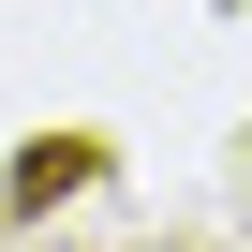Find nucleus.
I'll use <instances>...</instances> for the list:
<instances>
[{
  "instance_id": "1",
  "label": "nucleus",
  "mask_w": 252,
  "mask_h": 252,
  "mask_svg": "<svg viewBox=\"0 0 252 252\" xmlns=\"http://www.w3.org/2000/svg\"><path fill=\"white\" fill-rule=\"evenodd\" d=\"M74 178H89V149H30V163H15V208H45V193H74Z\"/></svg>"
}]
</instances>
